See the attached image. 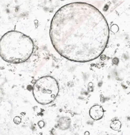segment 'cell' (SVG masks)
<instances>
[{
	"mask_svg": "<svg viewBox=\"0 0 130 135\" xmlns=\"http://www.w3.org/2000/svg\"><path fill=\"white\" fill-rule=\"evenodd\" d=\"M49 36L61 56L76 62H88L100 57L109 42L110 29L103 14L84 2L60 8L50 23Z\"/></svg>",
	"mask_w": 130,
	"mask_h": 135,
	"instance_id": "obj_1",
	"label": "cell"
},
{
	"mask_svg": "<svg viewBox=\"0 0 130 135\" xmlns=\"http://www.w3.org/2000/svg\"><path fill=\"white\" fill-rule=\"evenodd\" d=\"M34 48L32 39L16 31H11L0 39V57L7 63L22 64L32 56Z\"/></svg>",
	"mask_w": 130,
	"mask_h": 135,
	"instance_id": "obj_2",
	"label": "cell"
},
{
	"mask_svg": "<svg viewBox=\"0 0 130 135\" xmlns=\"http://www.w3.org/2000/svg\"><path fill=\"white\" fill-rule=\"evenodd\" d=\"M59 91L58 82L51 76H46L38 79L33 86L35 100L41 105H48L56 99Z\"/></svg>",
	"mask_w": 130,
	"mask_h": 135,
	"instance_id": "obj_3",
	"label": "cell"
},
{
	"mask_svg": "<svg viewBox=\"0 0 130 135\" xmlns=\"http://www.w3.org/2000/svg\"><path fill=\"white\" fill-rule=\"evenodd\" d=\"M104 113V110L101 106L98 105H94L89 110V114L92 119L98 120L101 119Z\"/></svg>",
	"mask_w": 130,
	"mask_h": 135,
	"instance_id": "obj_4",
	"label": "cell"
},
{
	"mask_svg": "<svg viewBox=\"0 0 130 135\" xmlns=\"http://www.w3.org/2000/svg\"><path fill=\"white\" fill-rule=\"evenodd\" d=\"M70 120L69 117H61L58 121V126L61 130H66L70 127Z\"/></svg>",
	"mask_w": 130,
	"mask_h": 135,
	"instance_id": "obj_5",
	"label": "cell"
},
{
	"mask_svg": "<svg viewBox=\"0 0 130 135\" xmlns=\"http://www.w3.org/2000/svg\"><path fill=\"white\" fill-rule=\"evenodd\" d=\"M110 127L115 131H118L121 127V123L118 120H115L110 124Z\"/></svg>",
	"mask_w": 130,
	"mask_h": 135,
	"instance_id": "obj_6",
	"label": "cell"
},
{
	"mask_svg": "<svg viewBox=\"0 0 130 135\" xmlns=\"http://www.w3.org/2000/svg\"><path fill=\"white\" fill-rule=\"evenodd\" d=\"M118 30H119L118 26L116 24H113L111 27V31L113 33H116L118 32Z\"/></svg>",
	"mask_w": 130,
	"mask_h": 135,
	"instance_id": "obj_7",
	"label": "cell"
}]
</instances>
